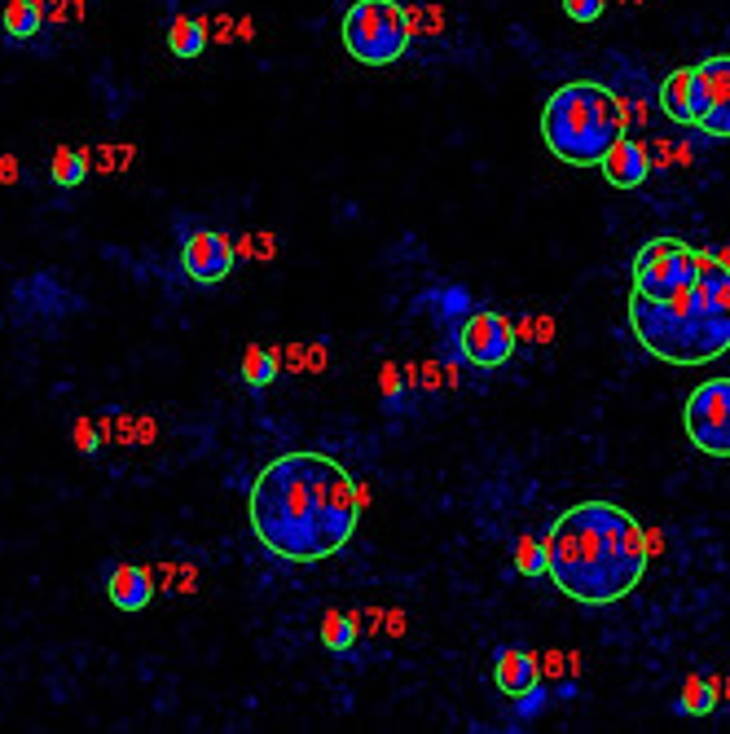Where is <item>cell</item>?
Segmentation results:
<instances>
[{"label":"cell","mask_w":730,"mask_h":734,"mask_svg":"<svg viewBox=\"0 0 730 734\" xmlns=\"http://www.w3.org/2000/svg\"><path fill=\"white\" fill-rule=\"evenodd\" d=\"M154 436H159V422H154V418H137V431H132V444H150Z\"/></svg>","instance_id":"30"},{"label":"cell","mask_w":730,"mask_h":734,"mask_svg":"<svg viewBox=\"0 0 730 734\" xmlns=\"http://www.w3.org/2000/svg\"><path fill=\"white\" fill-rule=\"evenodd\" d=\"M18 176H22V168H18L14 154H0V185H18Z\"/></svg>","instance_id":"28"},{"label":"cell","mask_w":730,"mask_h":734,"mask_svg":"<svg viewBox=\"0 0 730 734\" xmlns=\"http://www.w3.org/2000/svg\"><path fill=\"white\" fill-rule=\"evenodd\" d=\"M700 273V251L687 247L682 238H651L643 251L634 255V295L647 299H669L687 291Z\"/></svg>","instance_id":"6"},{"label":"cell","mask_w":730,"mask_h":734,"mask_svg":"<svg viewBox=\"0 0 730 734\" xmlns=\"http://www.w3.org/2000/svg\"><path fill=\"white\" fill-rule=\"evenodd\" d=\"M379 387H383V396H387V400H396V387H401V374H396V365H383Z\"/></svg>","instance_id":"32"},{"label":"cell","mask_w":730,"mask_h":734,"mask_svg":"<svg viewBox=\"0 0 730 734\" xmlns=\"http://www.w3.org/2000/svg\"><path fill=\"white\" fill-rule=\"evenodd\" d=\"M256 36V27H251V18H238V31H234V40H251Z\"/></svg>","instance_id":"35"},{"label":"cell","mask_w":730,"mask_h":734,"mask_svg":"<svg viewBox=\"0 0 730 734\" xmlns=\"http://www.w3.org/2000/svg\"><path fill=\"white\" fill-rule=\"evenodd\" d=\"M568 669L577 673V669H581V660H577V655H563V651H550V655H546V664H541V673H546V677H563Z\"/></svg>","instance_id":"26"},{"label":"cell","mask_w":730,"mask_h":734,"mask_svg":"<svg viewBox=\"0 0 730 734\" xmlns=\"http://www.w3.org/2000/svg\"><path fill=\"white\" fill-rule=\"evenodd\" d=\"M71 436H75V449L88 453V458H93V453L102 449V436H97V422H93V418H75Z\"/></svg>","instance_id":"24"},{"label":"cell","mask_w":730,"mask_h":734,"mask_svg":"<svg viewBox=\"0 0 730 734\" xmlns=\"http://www.w3.org/2000/svg\"><path fill=\"white\" fill-rule=\"evenodd\" d=\"M207 44H212V36H207V18H190V14L172 18V27H168V49H172V58L194 62V58H203Z\"/></svg>","instance_id":"16"},{"label":"cell","mask_w":730,"mask_h":734,"mask_svg":"<svg viewBox=\"0 0 730 734\" xmlns=\"http://www.w3.org/2000/svg\"><path fill=\"white\" fill-rule=\"evenodd\" d=\"M682 431L700 453L730 458V378H704L682 405Z\"/></svg>","instance_id":"7"},{"label":"cell","mask_w":730,"mask_h":734,"mask_svg":"<svg viewBox=\"0 0 730 734\" xmlns=\"http://www.w3.org/2000/svg\"><path fill=\"white\" fill-rule=\"evenodd\" d=\"M515 343H519L515 321L502 317V313H489V308H484V313H471L458 326V352L475 365V370H502V365L515 357Z\"/></svg>","instance_id":"8"},{"label":"cell","mask_w":730,"mask_h":734,"mask_svg":"<svg viewBox=\"0 0 730 734\" xmlns=\"http://www.w3.org/2000/svg\"><path fill=\"white\" fill-rule=\"evenodd\" d=\"M154 572L141 563H110L106 567V598L119 611H146L154 603Z\"/></svg>","instance_id":"12"},{"label":"cell","mask_w":730,"mask_h":734,"mask_svg":"<svg viewBox=\"0 0 730 734\" xmlns=\"http://www.w3.org/2000/svg\"><path fill=\"white\" fill-rule=\"evenodd\" d=\"M409 14L396 0H352L344 14V49L361 66L401 62L409 49Z\"/></svg>","instance_id":"5"},{"label":"cell","mask_w":730,"mask_h":734,"mask_svg":"<svg viewBox=\"0 0 730 734\" xmlns=\"http://www.w3.org/2000/svg\"><path fill=\"white\" fill-rule=\"evenodd\" d=\"M357 506H361V510L370 506V484H357Z\"/></svg>","instance_id":"37"},{"label":"cell","mask_w":730,"mask_h":734,"mask_svg":"<svg viewBox=\"0 0 730 734\" xmlns=\"http://www.w3.org/2000/svg\"><path fill=\"white\" fill-rule=\"evenodd\" d=\"M515 572L528 576V581L546 576V546H541L537 537H519V546H515Z\"/></svg>","instance_id":"22"},{"label":"cell","mask_w":730,"mask_h":734,"mask_svg":"<svg viewBox=\"0 0 730 734\" xmlns=\"http://www.w3.org/2000/svg\"><path fill=\"white\" fill-rule=\"evenodd\" d=\"M660 110L682 128L700 124L704 110H709V93H704L700 66H682V71H673L669 80L660 84Z\"/></svg>","instance_id":"10"},{"label":"cell","mask_w":730,"mask_h":734,"mask_svg":"<svg viewBox=\"0 0 730 734\" xmlns=\"http://www.w3.org/2000/svg\"><path fill=\"white\" fill-rule=\"evenodd\" d=\"M361 620H365V633H383V607H370Z\"/></svg>","instance_id":"33"},{"label":"cell","mask_w":730,"mask_h":734,"mask_svg":"<svg viewBox=\"0 0 730 734\" xmlns=\"http://www.w3.org/2000/svg\"><path fill=\"white\" fill-rule=\"evenodd\" d=\"M599 168H603V176H607V185H612V189H638L651 176V154H647L643 141L621 137L612 150L603 154Z\"/></svg>","instance_id":"13"},{"label":"cell","mask_w":730,"mask_h":734,"mask_svg":"<svg viewBox=\"0 0 730 734\" xmlns=\"http://www.w3.org/2000/svg\"><path fill=\"white\" fill-rule=\"evenodd\" d=\"M154 585L168 589V594H194V589H198V567L194 563H159Z\"/></svg>","instance_id":"21"},{"label":"cell","mask_w":730,"mask_h":734,"mask_svg":"<svg viewBox=\"0 0 730 734\" xmlns=\"http://www.w3.org/2000/svg\"><path fill=\"white\" fill-rule=\"evenodd\" d=\"M546 576L559 594L585 607H607L634 594L647 576L651 550L638 519L616 502H577L546 532Z\"/></svg>","instance_id":"2"},{"label":"cell","mask_w":730,"mask_h":734,"mask_svg":"<svg viewBox=\"0 0 730 734\" xmlns=\"http://www.w3.org/2000/svg\"><path fill=\"white\" fill-rule=\"evenodd\" d=\"M550 330H555V326H550V317L537 321V339H541V343H550Z\"/></svg>","instance_id":"36"},{"label":"cell","mask_w":730,"mask_h":734,"mask_svg":"<svg viewBox=\"0 0 730 734\" xmlns=\"http://www.w3.org/2000/svg\"><path fill=\"white\" fill-rule=\"evenodd\" d=\"M383 633H392V638H401V633H405V611L401 607L383 611Z\"/></svg>","instance_id":"29"},{"label":"cell","mask_w":730,"mask_h":734,"mask_svg":"<svg viewBox=\"0 0 730 734\" xmlns=\"http://www.w3.org/2000/svg\"><path fill=\"white\" fill-rule=\"evenodd\" d=\"M493 682L497 691L506 699H524L537 691L541 682V664L533 651H497V664H493Z\"/></svg>","instance_id":"14"},{"label":"cell","mask_w":730,"mask_h":734,"mask_svg":"<svg viewBox=\"0 0 730 734\" xmlns=\"http://www.w3.org/2000/svg\"><path fill=\"white\" fill-rule=\"evenodd\" d=\"M238 374H242V383L256 387V392H260V387H269L273 378L282 374V348H260V343H251V348L242 352V370Z\"/></svg>","instance_id":"17"},{"label":"cell","mask_w":730,"mask_h":734,"mask_svg":"<svg viewBox=\"0 0 730 734\" xmlns=\"http://www.w3.org/2000/svg\"><path fill=\"white\" fill-rule=\"evenodd\" d=\"M0 27H5L9 44L36 40L44 27V0H5L0 5Z\"/></svg>","instance_id":"15"},{"label":"cell","mask_w":730,"mask_h":734,"mask_svg":"<svg viewBox=\"0 0 730 734\" xmlns=\"http://www.w3.org/2000/svg\"><path fill=\"white\" fill-rule=\"evenodd\" d=\"M700 80H704V93H709V110H704V119L695 128H704L717 141H730V53L704 58Z\"/></svg>","instance_id":"11"},{"label":"cell","mask_w":730,"mask_h":734,"mask_svg":"<svg viewBox=\"0 0 730 734\" xmlns=\"http://www.w3.org/2000/svg\"><path fill=\"white\" fill-rule=\"evenodd\" d=\"M717 695H722V682H717V677H687L678 708L687 717H709L717 708Z\"/></svg>","instance_id":"20"},{"label":"cell","mask_w":730,"mask_h":734,"mask_svg":"<svg viewBox=\"0 0 730 734\" xmlns=\"http://www.w3.org/2000/svg\"><path fill=\"white\" fill-rule=\"evenodd\" d=\"M607 0H563V14H568L572 22H599Z\"/></svg>","instance_id":"25"},{"label":"cell","mask_w":730,"mask_h":734,"mask_svg":"<svg viewBox=\"0 0 730 734\" xmlns=\"http://www.w3.org/2000/svg\"><path fill=\"white\" fill-rule=\"evenodd\" d=\"M629 326L656 361L704 365L730 352V260L700 251V273L669 299L629 295Z\"/></svg>","instance_id":"3"},{"label":"cell","mask_w":730,"mask_h":734,"mask_svg":"<svg viewBox=\"0 0 730 734\" xmlns=\"http://www.w3.org/2000/svg\"><path fill=\"white\" fill-rule=\"evenodd\" d=\"M357 633H361V616L357 611H326L322 616V647L344 655L357 647Z\"/></svg>","instance_id":"19"},{"label":"cell","mask_w":730,"mask_h":734,"mask_svg":"<svg viewBox=\"0 0 730 734\" xmlns=\"http://www.w3.org/2000/svg\"><path fill=\"white\" fill-rule=\"evenodd\" d=\"M234 31H238V18H212L207 22V36H212L216 44H229L234 40Z\"/></svg>","instance_id":"27"},{"label":"cell","mask_w":730,"mask_h":734,"mask_svg":"<svg viewBox=\"0 0 730 734\" xmlns=\"http://www.w3.org/2000/svg\"><path fill=\"white\" fill-rule=\"evenodd\" d=\"M66 9H71V0H49V22H66Z\"/></svg>","instance_id":"34"},{"label":"cell","mask_w":730,"mask_h":734,"mask_svg":"<svg viewBox=\"0 0 730 734\" xmlns=\"http://www.w3.org/2000/svg\"><path fill=\"white\" fill-rule=\"evenodd\" d=\"M93 172V154L88 150H75V146H58L53 150V163H49V181L58 189H75L84 185V176Z\"/></svg>","instance_id":"18"},{"label":"cell","mask_w":730,"mask_h":734,"mask_svg":"<svg viewBox=\"0 0 730 734\" xmlns=\"http://www.w3.org/2000/svg\"><path fill=\"white\" fill-rule=\"evenodd\" d=\"M247 515L273 559L322 563L344 550L361 524L357 480L326 453H282L256 475Z\"/></svg>","instance_id":"1"},{"label":"cell","mask_w":730,"mask_h":734,"mask_svg":"<svg viewBox=\"0 0 730 734\" xmlns=\"http://www.w3.org/2000/svg\"><path fill=\"white\" fill-rule=\"evenodd\" d=\"M625 5H638V0H625Z\"/></svg>","instance_id":"38"},{"label":"cell","mask_w":730,"mask_h":734,"mask_svg":"<svg viewBox=\"0 0 730 734\" xmlns=\"http://www.w3.org/2000/svg\"><path fill=\"white\" fill-rule=\"evenodd\" d=\"M238 264V251H234V238L220 229H194L181 238V273L190 277L198 286H216L234 273Z\"/></svg>","instance_id":"9"},{"label":"cell","mask_w":730,"mask_h":734,"mask_svg":"<svg viewBox=\"0 0 730 734\" xmlns=\"http://www.w3.org/2000/svg\"><path fill=\"white\" fill-rule=\"evenodd\" d=\"M88 154L97 159V163H93L97 172H124L128 159H132L137 150H132V146H97V150H88Z\"/></svg>","instance_id":"23"},{"label":"cell","mask_w":730,"mask_h":734,"mask_svg":"<svg viewBox=\"0 0 730 734\" xmlns=\"http://www.w3.org/2000/svg\"><path fill=\"white\" fill-rule=\"evenodd\" d=\"M625 128V102L594 80L563 84L541 106V141L568 168H599L603 154L625 137Z\"/></svg>","instance_id":"4"},{"label":"cell","mask_w":730,"mask_h":734,"mask_svg":"<svg viewBox=\"0 0 730 734\" xmlns=\"http://www.w3.org/2000/svg\"><path fill=\"white\" fill-rule=\"evenodd\" d=\"M278 255V238L269 229H260V242H256V260H273Z\"/></svg>","instance_id":"31"}]
</instances>
